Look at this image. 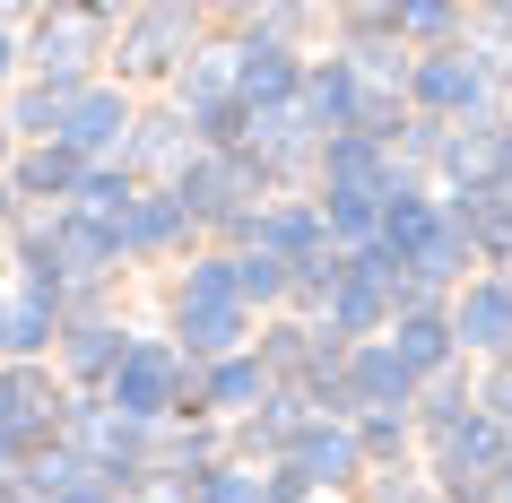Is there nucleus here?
<instances>
[{
  "instance_id": "f257e3e1",
  "label": "nucleus",
  "mask_w": 512,
  "mask_h": 503,
  "mask_svg": "<svg viewBox=\"0 0 512 503\" xmlns=\"http://www.w3.org/2000/svg\"><path fill=\"white\" fill-rule=\"evenodd\" d=\"M122 9H131V0H35L27 35H18V79L53 87V96H79L87 79H105Z\"/></svg>"
},
{
  "instance_id": "f03ea898",
  "label": "nucleus",
  "mask_w": 512,
  "mask_h": 503,
  "mask_svg": "<svg viewBox=\"0 0 512 503\" xmlns=\"http://www.w3.org/2000/svg\"><path fill=\"white\" fill-rule=\"evenodd\" d=\"M157 330L174 339L183 365H217V356L252 347V313H243V295H235V261L200 243L183 269H165V321Z\"/></svg>"
},
{
  "instance_id": "7ed1b4c3",
  "label": "nucleus",
  "mask_w": 512,
  "mask_h": 503,
  "mask_svg": "<svg viewBox=\"0 0 512 503\" xmlns=\"http://www.w3.org/2000/svg\"><path fill=\"white\" fill-rule=\"evenodd\" d=\"M209 35H217V18L191 9V0H131V9H122V35H113V53H105V79L131 87L139 105H148V96L174 87V70H183Z\"/></svg>"
},
{
  "instance_id": "20e7f679",
  "label": "nucleus",
  "mask_w": 512,
  "mask_h": 503,
  "mask_svg": "<svg viewBox=\"0 0 512 503\" xmlns=\"http://www.w3.org/2000/svg\"><path fill=\"white\" fill-rule=\"evenodd\" d=\"M191 373H200V365H183L165 330H139V339H131V356L113 365V382H105L96 399H105V408H113L122 425H139V434H157V425L191 417Z\"/></svg>"
},
{
  "instance_id": "39448f33",
  "label": "nucleus",
  "mask_w": 512,
  "mask_h": 503,
  "mask_svg": "<svg viewBox=\"0 0 512 503\" xmlns=\"http://www.w3.org/2000/svg\"><path fill=\"white\" fill-rule=\"evenodd\" d=\"M408 113L417 122H486V113H504V87H495V70H486L469 44H452V53H426L408 61Z\"/></svg>"
},
{
  "instance_id": "423d86ee",
  "label": "nucleus",
  "mask_w": 512,
  "mask_h": 503,
  "mask_svg": "<svg viewBox=\"0 0 512 503\" xmlns=\"http://www.w3.org/2000/svg\"><path fill=\"white\" fill-rule=\"evenodd\" d=\"M61 382L53 365H0V477H18L61 434Z\"/></svg>"
},
{
  "instance_id": "0eeeda50",
  "label": "nucleus",
  "mask_w": 512,
  "mask_h": 503,
  "mask_svg": "<svg viewBox=\"0 0 512 503\" xmlns=\"http://www.w3.org/2000/svg\"><path fill=\"white\" fill-rule=\"evenodd\" d=\"M278 469L304 477L322 503H356V486H365V451H356V425L339 417H304L296 425V443L278 451Z\"/></svg>"
},
{
  "instance_id": "6e6552de",
  "label": "nucleus",
  "mask_w": 512,
  "mask_h": 503,
  "mask_svg": "<svg viewBox=\"0 0 512 503\" xmlns=\"http://www.w3.org/2000/svg\"><path fill=\"white\" fill-rule=\"evenodd\" d=\"M131 313L113 304V313H70L61 321V339H53V382L61 391H105L113 382V365L131 356Z\"/></svg>"
},
{
  "instance_id": "1a4fd4ad",
  "label": "nucleus",
  "mask_w": 512,
  "mask_h": 503,
  "mask_svg": "<svg viewBox=\"0 0 512 503\" xmlns=\"http://www.w3.org/2000/svg\"><path fill=\"white\" fill-rule=\"evenodd\" d=\"M113 243H122V269H183L191 252H200V235H191V217H183V200L165 183H148L122 209V226H113Z\"/></svg>"
},
{
  "instance_id": "9d476101",
  "label": "nucleus",
  "mask_w": 512,
  "mask_h": 503,
  "mask_svg": "<svg viewBox=\"0 0 512 503\" xmlns=\"http://www.w3.org/2000/svg\"><path fill=\"white\" fill-rule=\"evenodd\" d=\"M139 122V96L131 87H113V79H87L70 105H61V148L79 165H122V139H131Z\"/></svg>"
},
{
  "instance_id": "9b49d317",
  "label": "nucleus",
  "mask_w": 512,
  "mask_h": 503,
  "mask_svg": "<svg viewBox=\"0 0 512 503\" xmlns=\"http://www.w3.org/2000/svg\"><path fill=\"white\" fill-rule=\"evenodd\" d=\"M165 191L183 200V217H191V235H200V243H217V226H235L243 209H261V191L243 183V165L235 157H209V148H191L183 174H174Z\"/></svg>"
},
{
  "instance_id": "f8f14e48",
  "label": "nucleus",
  "mask_w": 512,
  "mask_h": 503,
  "mask_svg": "<svg viewBox=\"0 0 512 503\" xmlns=\"http://www.w3.org/2000/svg\"><path fill=\"white\" fill-rule=\"evenodd\" d=\"M443 321H452L460 365H504L512 356V278H469V287L443 295Z\"/></svg>"
},
{
  "instance_id": "ddd939ff",
  "label": "nucleus",
  "mask_w": 512,
  "mask_h": 503,
  "mask_svg": "<svg viewBox=\"0 0 512 503\" xmlns=\"http://www.w3.org/2000/svg\"><path fill=\"white\" fill-rule=\"evenodd\" d=\"M356 113H365V79H356L330 44H322V53H304V79H296V122H304V139L322 148V139L356 131Z\"/></svg>"
},
{
  "instance_id": "4468645a",
  "label": "nucleus",
  "mask_w": 512,
  "mask_h": 503,
  "mask_svg": "<svg viewBox=\"0 0 512 503\" xmlns=\"http://www.w3.org/2000/svg\"><path fill=\"white\" fill-rule=\"evenodd\" d=\"M434 235H443V200H434V183H426V174H408V165H400V174H391V191H382L374 252L408 269V261H417V252H426Z\"/></svg>"
},
{
  "instance_id": "2eb2a0df",
  "label": "nucleus",
  "mask_w": 512,
  "mask_h": 503,
  "mask_svg": "<svg viewBox=\"0 0 512 503\" xmlns=\"http://www.w3.org/2000/svg\"><path fill=\"white\" fill-rule=\"evenodd\" d=\"M235 53V105L261 122V113H296V79H304V53L287 44H252V35H226Z\"/></svg>"
},
{
  "instance_id": "dca6fc26",
  "label": "nucleus",
  "mask_w": 512,
  "mask_h": 503,
  "mask_svg": "<svg viewBox=\"0 0 512 503\" xmlns=\"http://www.w3.org/2000/svg\"><path fill=\"white\" fill-rule=\"evenodd\" d=\"M243 252H270L278 269L322 261L330 235H322V209H313V191H296V200H261V209H252V243H243Z\"/></svg>"
},
{
  "instance_id": "f3484780",
  "label": "nucleus",
  "mask_w": 512,
  "mask_h": 503,
  "mask_svg": "<svg viewBox=\"0 0 512 503\" xmlns=\"http://www.w3.org/2000/svg\"><path fill=\"white\" fill-rule=\"evenodd\" d=\"M339 399H348V425H356V417H391V408H417V382L400 373V356H391L382 339H365V347H348Z\"/></svg>"
},
{
  "instance_id": "a211bd4d",
  "label": "nucleus",
  "mask_w": 512,
  "mask_h": 503,
  "mask_svg": "<svg viewBox=\"0 0 512 503\" xmlns=\"http://www.w3.org/2000/svg\"><path fill=\"white\" fill-rule=\"evenodd\" d=\"M270 391H278V382H270L261 365H252V347H235V356H217V365H200V373H191V408H200L209 425L252 417V408H261Z\"/></svg>"
},
{
  "instance_id": "6ab92c4d",
  "label": "nucleus",
  "mask_w": 512,
  "mask_h": 503,
  "mask_svg": "<svg viewBox=\"0 0 512 503\" xmlns=\"http://www.w3.org/2000/svg\"><path fill=\"white\" fill-rule=\"evenodd\" d=\"M183 157H191V122L165 96H148L139 105V122H131V139H122V165H131L139 183H174L183 174Z\"/></svg>"
},
{
  "instance_id": "aec40b11",
  "label": "nucleus",
  "mask_w": 512,
  "mask_h": 503,
  "mask_svg": "<svg viewBox=\"0 0 512 503\" xmlns=\"http://www.w3.org/2000/svg\"><path fill=\"white\" fill-rule=\"evenodd\" d=\"M79 183H87V165L70 157L61 139H44V148H18V157H9V191L27 200V217L70 209V200H79Z\"/></svg>"
},
{
  "instance_id": "412c9836",
  "label": "nucleus",
  "mask_w": 512,
  "mask_h": 503,
  "mask_svg": "<svg viewBox=\"0 0 512 503\" xmlns=\"http://www.w3.org/2000/svg\"><path fill=\"white\" fill-rule=\"evenodd\" d=\"M382 347L400 356V373L417 382V391H426L434 373H452V365H460V347H452V321H443V304H417V313H391Z\"/></svg>"
},
{
  "instance_id": "4be33fe9",
  "label": "nucleus",
  "mask_w": 512,
  "mask_h": 503,
  "mask_svg": "<svg viewBox=\"0 0 512 503\" xmlns=\"http://www.w3.org/2000/svg\"><path fill=\"white\" fill-rule=\"evenodd\" d=\"M304 417H313V408H304L296 391H270L252 417L226 425V460H243V469H278V451L296 443V425H304Z\"/></svg>"
},
{
  "instance_id": "5701e85b",
  "label": "nucleus",
  "mask_w": 512,
  "mask_h": 503,
  "mask_svg": "<svg viewBox=\"0 0 512 503\" xmlns=\"http://www.w3.org/2000/svg\"><path fill=\"white\" fill-rule=\"evenodd\" d=\"M391 148H374L365 131H339L313 148V191H391Z\"/></svg>"
},
{
  "instance_id": "b1692460",
  "label": "nucleus",
  "mask_w": 512,
  "mask_h": 503,
  "mask_svg": "<svg viewBox=\"0 0 512 503\" xmlns=\"http://www.w3.org/2000/svg\"><path fill=\"white\" fill-rule=\"evenodd\" d=\"M165 105L183 113V122H200V113H217V105H235V53H226V35H209V44L174 70Z\"/></svg>"
},
{
  "instance_id": "393cba45",
  "label": "nucleus",
  "mask_w": 512,
  "mask_h": 503,
  "mask_svg": "<svg viewBox=\"0 0 512 503\" xmlns=\"http://www.w3.org/2000/svg\"><path fill=\"white\" fill-rule=\"evenodd\" d=\"M209 18L217 35H252V44H287V53L322 35V9H304V0H252V9H209Z\"/></svg>"
},
{
  "instance_id": "a878e982",
  "label": "nucleus",
  "mask_w": 512,
  "mask_h": 503,
  "mask_svg": "<svg viewBox=\"0 0 512 503\" xmlns=\"http://www.w3.org/2000/svg\"><path fill=\"white\" fill-rule=\"evenodd\" d=\"M53 339H61V313H53V304L0 287V365H53Z\"/></svg>"
},
{
  "instance_id": "bb28decb",
  "label": "nucleus",
  "mask_w": 512,
  "mask_h": 503,
  "mask_svg": "<svg viewBox=\"0 0 512 503\" xmlns=\"http://www.w3.org/2000/svg\"><path fill=\"white\" fill-rule=\"evenodd\" d=\"M478 417V365H452V373H434L426 391H417V408H408V425H417V451L443 443L452 425Z\"/></svg>"
},
{
  "instance_id": "cd10ccee",
  "label": "nucleus",
  "mask_w": 512,
  "mask_h": 503,
  "mask_svg": "<svg viewBox=\"0 0 512 503\" xmlns=\"http://www.w3.org/2000/svg\"><path fill=\"white\" fill-rule=\"evenodd\" d=\"M391 27H400L408 61L452 53V44H469V0H391Z\"/></svg>"
},
{
  "instance_id": "c85d7f7f",
  "label": "nucleus",
  "mask_w": 512,
  "mask_h": 503,
  "mask_svg": "<svg viewBox=\"0 0 512 503\" xmlns=\"http://www.w3.org/2000/svg\"><path fill=\"white\" fill-rule=\"evenodd\" d=\"M217 460H226V425H209L200 408L174 417V425H157V477H200V469H217Z\"/></svg>"
},
{
  "instance_id": "c756f323",
  "label": "nucleus",
  "mask_w": 512,
  "mask_h": 503,
  "mask_svg": "<svg viewBox=\"0 0 512 503\" xmlns=\"http://www.w3.org/2000/svg\"><path fill=\"white\" fill-rule=\"evenodd\" d=\"M304 356H313V321H304V313H270V321H252V365L270 373L278 391L304 373Z\"/></svg>"
},
{
  "instance_id": "7c9ffc66",
  "label": "nucleus",
  "mask_w": 512,
  "mask_h": 503,
  "mask_svg": "<svg viewBox=\"0 0 512 503\" xmlns=\"http://www.w3.org/2000/svg\"><path fill=\"white\" fill-rule=\"evenodd\" d=\"M61 105L70 96H53V87H9V105H0V131H9V148H44V139H61Z\"/></svg>"
},
{
  "instance_id": "2f4dec72",
  "label": "nucleus",
  "mask_w": 512,
  "mask_h": 503,
  "mask_svg": "<svg viewBox=\"0 0 512 503\" xmlns=\"http://www.w3.org/2000/svg\"><path fill=\"white\" fill-rule=\"evenodd\" d=\"M79 486H96V469H87L70 443H44L27 469H18V495L27 503H61V495H79Z\"/></svg>"
},
{
  "instance_id": "473e14b6",
  "label": "nucleus",
  "mask_w": 512,
  "mask_h": 503,
  "mask_svg": "<svg viewBox=\"0 0 512 503\" xmlns=\"http://www.w3.org/2000/svg\"><path fill=\"white\" fill-rule=\"evenodd\" d=\"M356 451H365V477H374V469H417V425H408V408H391V417H356Z\"/></svg>"
},
{
  "instance_id": "72a5a7b5",
  "label": "nucleus",
  "mask_w": 512,
  "mask_h": 503,
  "mask_svg": "<svg viewBox=\"0 0 512 503\" xmlns=\"http://www.w3.org/2000/svg\"><path fill=\"white\" fill-rule=\"evenodd\" d=\"M139 191H148V183H139L131 165H87V183H79V200H70V209L96 217V226H122V209H131Z\"/></svg>"
},
{
  "instance_id": "f704fd0d",
  "label": "nucleus",
  "mask_w": 512,
  "mask_h": 503,
  "mask_svg": "<svg viewBox=\"0 0 512 503\" xmlns=\"http://www.w3.org/2000/svg\"><path fill=\"white\" fill-rule=\"evenodd\" d=\"M469 53L495 70V87H512V0H478L469 9Z\"/></svg>"
},
{
  "instance_id": "c9c22d12",
  "label": "nucleus",
  "mask_w": 512,
  "mask_h": 503,
  "mask_svg": "<svg viewBox=\"0 0 512 503\" xmlns=\"http://www.w3.org/2000/svg\"><path fill=\"white\" fill-rule=\"evenodd\" d=\"M191 503H261V469H243V460H217V469L191 477Z\"/></svg>"
},
{
  "instance_id": "e433bc0d",
  "label": "nucleus",
  "mask_w": 512,
  "mask_h": 503,
  "mask_svg": "<svg viewBox=\"0 0 512 503\" xmlns=\"http://www.w3.org/2000/svg\"><path fill=\"white\" fill-rule=\"evenodd\" d=\"M356 503H434V486L417 469H374L365 486H356Z\"/></svg>"
},
{
  "instance_id": "4c0bfd02",
  "label": "nucleus",
  "mask_w": 512,
  "mask_h": 503,
  "mask_svg": "<svg viewBox=\"0 0 512 503\" xmlns=\"http://www.w3.org/2000/svg\"><path fill=\"white\" fill-rule=\"evenodd\" d=\"M35 0H0V105H9V87H18V35H27Z\"/></svg>"
},
{
  "instance_id": "58836bf2",
  "label": "nucleus",
  "mask_w": 512,
  "mask_h": 503,
  "mask_svg": "<svg viewBox=\"0 0 512 503\" xmlns=\"http://www.w3.org/2000/svg\"><path fill=\"white\" fill-rule=\"evenodd\" d=\"M478 408L512 434V356H504V365H478Z\"/></svg>"
},
{
  "instance_id": "ea45409f",
  "label": "nucleus",
  "mask_w": 512,
  "mask_h": 503,
  "mask_svg": "<svg viewBox=\"0 0 512 503\" xmlns=\"http://www.w3.org/2000/svg\"><path fill=\"white\" fill-rule=\"evenodd\" d=\"M261 503H322L304 477H287V469H261Z\"/></svg>"
},
{
  "instance_id": "a19ab883",
  "label": "nucleus",
  "mask_w": 512,
  "mask_h": 503,
  "mask_svg": "<svg viewBox=\"0 0 512 503\" xmlns=\"http://www.w3.org/2000/svg\"><path fill=\"white\" fill-rule=\"evenodd\" d=\"M18 226H27V200H18V191H9V174H0V243L18 235Z\"/></svg>"
},
{
  "instance_id": "79ce46f5",
  "label": "nucleus",
  "mask_w": 512,
  "mask_h": 503,
  "mask_svg": "<svg viewBox=\"0 0 512 503\" xmlns=\"http://www.w3.org/2000/svg\"><path fill=\"white\" fill-rule=\"evenodd\" d=\"M495 503H512V451H504V469H495Z\"/></svg>"
},
{
  "instance_id": "37998d69",
  "label": "nucleus",
  "mask_w": 512,
  "mask_h": 503,
  "mask_svg": "<svg viewBox=\"0 0 512 503\" xmlns=\"http://www.w3.org/2000/svg\"><path fill=\"white\" fill-rule=\"evenodd\" d=\"M9 157H18V148H9V131H0V174H9Z\"/></svg>"
},
{
  "instance_id": "c03bdc74",
  "label": "nucleus",
  "mask_w": 512,
  "mask_h": 503,
  "mask_svg": "<svg viewBox=\"0 0 512 503\" xmlns=\"http://www.w3.org/2000/svg\"><path fill=\"white\" fill-rule=\"evenodd\" d=\"M0 252H9V243H0Z\"/></svg>"
}]
</instances>
